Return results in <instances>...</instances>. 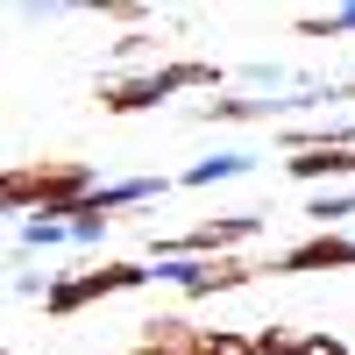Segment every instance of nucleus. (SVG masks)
<instances>
[{"label":"nucleus","instance_id":"1","mask_svg":"<svg viewBox=\"0 0 355 355\" xmlns=\"http://www.w3.org/2000/svg\"><path fill=\"white\" fill-rule=\"evenodd\" d=\"M93 192H100V171H93V164H78V157L15 164L8 178H0V199H8V214H50V220H71Z\"/></svg>","mask_w":355,"mask_h":355},{"label":"nucleus","instance_id":"2","mask_svg":"<svg viewBox=\"0 0 355 355\" xmlns=\"http://www.w3.org/2000/svg\"><path fill=\"white\" fill-rule=\"evenodd\" d=\"M263 234V214H214V220H199L185 234H157L150 256L157 263H199V256H242L249 242Z\"/></svg>","mask_w":355,"mask_h":355},{"label":"nucleus","instance_id":"3","mask_svg":"<svg viewBox=\"0 0 355 355\" xmlns=\"http://www.w3.org/2000/svg\"><path fill=\"white\" fill-rule=\"evenodd\" d=\"M150 277H157V270H142V263H100V270H78V277L43 284V313H50V320H71L78 306L114 299V291H142Z\"/></svg>","mask_w":355,"mask_h":355},{"label":"nucleus","instance_id":"4","mask_svg":"<svg viewBox=\"0 0 355 355\" xmlns=\"http://www.w3.org/2000/svg\"><path fill=\"white\" fill-rule=\"evenodd\" d=\"M270 263H256V256H199V263H157V277L178 284L185 299H214V291H242L256 284Z\"/></svg>","mask_w":355,"mask_h":355},{"label":"nucleus","instance_id":"5","mask_svg":"<svg viewBox=\"0 0 355 355\" xmlns=\"http://www.w3.org/2000/svg\"><path fill=\"white\" fill-rule=\"evenodd\" d=\"M270 270H355V234H341V227L306 234V242H291L284 256H270Z\"/></svg>","mask_w":355,"mask_h":355},{"label":"nucleus","instance_id":"6","mask_svg":"<svg viewBox=\"0 0 355 355\" xmlns=\"http://www.w3.org/2000/svg\"><path fill=\"white\" fill-rule=\"evenodd\" d=\"M171 93H164V78L157 71H142V78H107L100 85V107L107 114H150V107H164Z\"/></svg>","mask_w":355,"mask_h":355},{"label":"nucleus","instance_id":"7","mask_svg":"<svg viewBox=\"0 0 355 355\" xmlns=\"http://www.w3.org/2000/svg\"><path fill=\"white\" fill-rule=\"evenodd\" d=\"M206 327H192L185 313H150L142 320V348H157V355H199Z\"/></svg>","mask_w":355,"mask_h":355},{"label":"nucleus","instance_id":"8","mask_svg":"<svg viewBox=\"0 0 355 355\" xmlns=\"http://www.w3.org/2000/svg\"><path fill=\"white\" fill-rule=\"evenodd\" d=\"M150 199H164V178H121V185H100L93 199H85V214H121V206H150Z\"/></svg>","mask_w":355,"mask_h":355},{"label":"nucleus","instance_id":"9","mask_svg":"<svg viewBox=\"0 0 355 355\" xmlns=\"http://www.w3.org/2000/svg\"><path fill=\"white\" fill-rule=\"evenodd\" d=\"M291 178H306V185H320V178H355V150H313V157H284Z\"/></svg>","mask_w":355,"mask_h":355},{"label":"nucleus","instance_id":"10","mask_svg":"<svg viewBox=\"0 0 355 355\" xmlns=\"http://www.w3.org/2000/svg\"><path fill=\"white\" fill-rule=\"evenodd\" d=\"M157 78H164V93H214V85H220V71L206 64V57H178V64H157Z\"/></svg>","mask_w":355,"mask_h":355},{"label":"nucleus","instance_id":"11","mask_svg":"<svg viewBox=\"0 0 355 355\" xmlns=\"http://www.w3.org/2000/svg\"><path fill=\"white\" fill-rule=\"evenodd\" d=\"M348 214H355V192H320V199L306 206V220H313L320 234H327L334 220H348Z\"/></svg>","mask_w":355,"mask_h":355},{"label":"nucleus","instance_id":"12","mask_svg":"<svg viewBox=\"0 0 355 355\" xmlns=\"http://www.w3.org/2000/svg\"><path fill=\"white\" fill-rule=\"evenodd\" d=\"M242 171H249V157H206V164L185 171V185L199 192V185H220V178H242Z\"/></svg>","mask_w":355,"mask_h":355},{"label":"nucleus","instance_id":"13","mask_svg":"<svg viewBox=\"0 0 355 355\" xmlns=\"http://www.w3.org/2000/svg\"><path fill=\"white\" fill-rule=\"evenodd\" d=\"M299 36H355V8H327V15H299Z\"/></svg>","mask_w":355,"mask_h":355},{"label":"nucleus","instance_id":"14","mask_svg":"<svg viewBox=\"0 0 355 355\" xmlns=\"http://www.w3.org/2000/svg\"><path fill=\"white\" fill-rule=\"evenodd\" d=\"M199 355H256V334H234V327H206Z\"/></svg>","mask_w":355,"mask_h":355},{"label":"nucleus","instance_id":"15","mask_svg":"<svg viewBox=\"0 0 355 355\" xmlns=\"http://www.w3.org/2000/svg\"><path fill=\"white\" fill-rule=\"evenodd\" d=\"M21 242H28V249H57V242H71V220H50V214H36V220L21 227Z\"/></svg>","mask_w":355,"mask_h":355},{"label":"nucleus","instance_id":"16","mask_svg":"<svg viewBox=\"0 0 355 355\" xmlns=\"http://www.w3.org/2000/svg\"><path fill=\"white\" fill-rule=\"evenodd\" d=\"M299 348H306V334L277 327V320H270V327H256V355H299Z\"/></svg>","mask_w":355,"mask_h":355},{"label":"nucleus","instance_id":"17","mask_svg":"<svg viewBox=\"0 0 355 355\" xmlns=\"http://www.w3.org/2000/svg\"><path fill=\"white\" fill-rule=\"evenodd\" d=\"M150 50H157V36H150V28H128V36L114 43V57H121V64H142Z\"/></svg>","mask_w":355,"mask_h":355},{"label":"nucleus","instance_id":"18","mask_svg":"<svg viewBox=\"0 0 355 355\" xmlns=\"http://www.w3.org/2000/svg\"><path fill=\"white\" fill-rule=\"evenodd\" d=\"M100 234H107V214H85V206H78V214H71V242H100Z\"/></svg>","mask_w":355,"mask_h":355},{"label":"nucleus","instance_id":"19","mask_svg":"<svg viewBox=\"0 0 355 355\" xmlns=\"http://www.w3.org/2000/svg\"><path fill=\"white\" fill-rule=\"evenodd\" d=\"M299 355H355V348H341L334 334H306V348H299Z\"/></svg>","mask_w":355,"mask_h":355},{"label":"nucleus","instance_id":"20","mask_svg":"<svg viewBox=\"0 0 355 355\" xmlns=\"http://www.w3.org/2000/svg\"><path fill=\"white\" fill-rule=\"evenodd\" d=\"M128 355H157V348H142V341H135V348H128Z\"/></svg>","mask_w":355,"mask_h":355}]
</instances>
